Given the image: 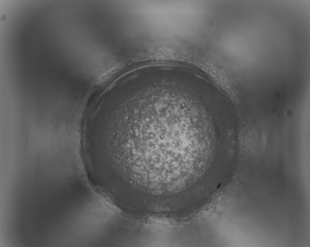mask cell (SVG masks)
<instances>
[{
	"label": "cell",
	"mask_w": 310,
	"mask_h": 247,
	"mask_svg": "<svg viewBox=\"0 0 310 247\" xmlns=\"http://www.w3.org/2000/svg\"><path fill=\"white\" fill-rule=\"evenodd\" d=\"M193 102L170 89L121 100L112 116L111 131L118 161L131 180L157 187L178 179L191 150L185 114Z\"/></svg>",
	"instance_id": "1"
}]
</instances>
